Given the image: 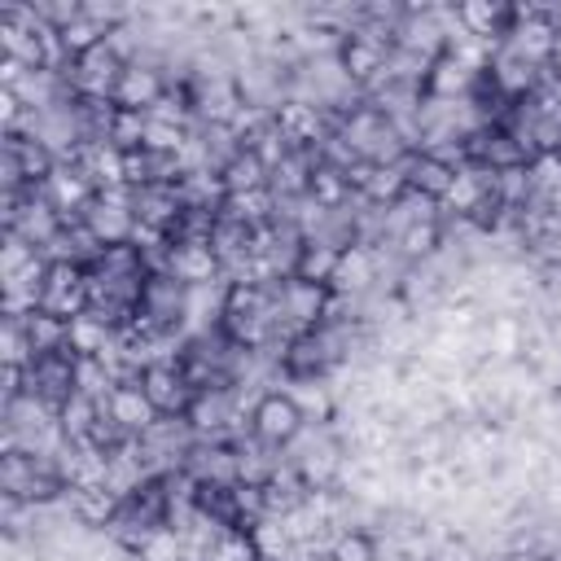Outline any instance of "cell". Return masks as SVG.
I'll return each mask as SVG.
<instances>
[{
  "label": "cell",
  "instance_id": "6da1fadb",
  "mask_svg": "<svg viewBox=\"0 0 561 561\" xmlns=\"http://www.w3.org/2000/svg\"><path fill=\"white\" fill-rule=\"evenodd\" d=\"M75 364H79V355H70V351L35 355L26 364V394H35L53 412H61V403L75 394Z\"/></svg>",
  "mask_w": 561,
  "mask_h": 561
},
{
  "label": "cell",
  "instance_id": "7a4b0ae2",
  "mask_svg": "<svg viewBox=\"0 0 561 561\" xmlns=\"http://www.w3.org/2000/svg\"><path fill=\"white\" fill-rule=\"evenodd\" d=\"M39 307L57 320H75L88 311V272L79 263H48V280H44V298Z\"/></svg>",
  "mask_w": 561,
  "mask_h": 561
},
{
  "label": "cell",
  "instance_id": "3957f363",
  "mask_svg": "<svg viewBox=\"0 0 561 561\" xmlns=\"http://www.w3.org/2000/svg\"><path fill=\"white\" fill-rule=\"evenodd\" d=\"M140 390H145V399L153 403L158 416H188V403L197 394L184 381L180 364H149V368H140Z\"/></svg>",
  "mask_w": 561,
  "mask_h": 561
},
{
  "label": "cell",
  "instance_id": "277c9868",
  "mask_svg": "<svg viewBox=\"0 0 561 561\" xmlns=\"http://www.w3.org/2000/svg\"><path fill=\"white\" fill-rule=\"evenodd\" d=\"M302 421H307V416L298 412V403H294L289 394H280V390L263 394V399L254 403V416H250V425H254L259 443H272V447L289 443V438L302 430Z\"/></svg>",
  "mask_w": 561,
  "mask_h": 561
},
{
  "label": "cell",
  "instance_id": "5b68a950",
  "mask_svg": "<svg viewBox=\"0 0 561 561\" xmlns=\"http://www.w3.org/2000/svg\"><path fill=\"white\" fill-rule=\"evenodd\" d=\"M83 224H88V232H92L101 245H123V241H131V232H136L131 206H118V202H105V197H92V206L83 210Z\"/></svg>",
  "mask_w": 561,
  "mask_h": 561
},
{
  "label": "cell",
  "instance_id": "8992f818",
  "mask_svg": "<svg viewBox=\"0 0 561 561\" xmlns=\"http://www.w3.org/2000/svg\"><path fill=\"white\" fill-rule=\"evenodd\" d=\"M105 412H110L123 430H131V434H145V430L158 421L153 403H149V399H145V390H140V373H136L131 381H123V386L105 399Z\"/></svg>",
  "mask_w": 561,
  "mask_h": 561
},
{
  "label": "cell",
  "instance_id": "52a82bcc",
  "mask_svg": "<svg viewBox=\"0 0 561 561\" xmlns=\"http://www.w3.org/2000/svg\"><path fill=\"white\" fill-rule=\"evenodd\" d=\"M403 175H408V188L430 197V202H443L451 180H456V167L434 158V153H416V158H403Z\"/></svg>",
  "mask_w": 561,
  "mask_h": 561
},
{
  "label": "cell",
  "instance_id": "ba28073f",
  "mask_svg": "<svg viewBox=\"0 0 561 561\" xmlns=\"http://www.w3.org/2000/svg\"><path fill=\"white\" fill-rule=\"evenodd\" d=\"M158 96H162V79H158V70H149V66H140V61H131V66L123 70L118 88H114V105H118V110H140V114H145Z\"/></svg>",
  "mask_w": 561,
  "mask_h": 561
},
{
  "label": "cell",
  "instance_id": "9c48e42d",
  "mask_svg": "<svg viewBox=\"0 0 561 561\" xmlns=\"http://www.w3.org/2000/svg\"><path fill=\"white\" fill-rule=\"evenodd\" d=\"M219 272V254L210 250V241H188V245H171V276L184 285H206Z\"/></svg>",
  "mask_w": 561,
  "mask_h": 561
},
{
  "label": "cell",
  "instance_id": "30bf717a",
  "mask_svg": "<svg viewBox=\"0 0 561 561\" xmlns=\"http://www.w3.org/2000/svg\"><path fill=\"white\" fill-rule=\"evenodd\" d=\"M276 131L289 140V149H298V145H307V140H320V105L298 101V96L280 101V110H276Z\"/></svg>",
  "mask_w": 561,
  "mask_h": 561
},
{
  "label": "cell",
  "instance_id": "8fae6325",
  "mask_svg": "<svg viewBox=\"0 0 561 561\" xmlns=\"http://www.w3.org/2000/svg\"><path fill=\"white\" fill-rule=\"evenodd\" d=\"M373 276H377V259H373V250L359 245V241H351V245H342V259H337V272H333L329 285H333L337 294H359Z\"/></svg>",
  "mask_w": 561,
  "mask_h": 561
},
{
  "label": "cell",
  "instance_id": "7c38bea8",
  "mask_svg": "<svg viewBox=\"0 0 561 561\" xmlns=\"http://www.w3.org/2000/svg\"><path fill=\"white\" fill-rule=\"evenodd\" d=\"M337 259H342V250L333 241H302L298 245V259H294V280L324 285V280H333Z\"/></svg>",
  "mask_w": 561,
  "mask_h": 561
},
{
  "label": "cell",
  "instance_id": "4fadbf2b",
  "mask_svg": "<svg viewBox=\"0 0 561 561\" xmlns=\"http://www.w3.org/2000/svg\"><path fill=\"white\" fill-rule=\"evenodd\" d=\"M66 495H70L75 522H83V526H105V522H114V513H118V504H123L110 486H70Z\"/></svg>",
  "mask_w": 561,
  "mask_h": 561
},
{
  "label": "cell",
  "instance_id": "5bb4252c",
  "mask_svg": "<svg viewBox=\"0 0 561 561\" xmlns=\"http://www.w3.org/2000/svg\"><path fill=\"white\" fill-rule=\"evenodd\" d=\"M469 83H473V70H465L451 53H443V57H434V61H430L425 92H430L434 101H451L456 92H469Z\"/></svg>",
  "mask_w": 561,
  "mask_h": 561
},
{
  "label": "cell",
  "instance_id": "9a60e30c",
  "mask_svg": "<svg viewBox=\"0 0 561 561\" xmlns=\"http://www.w3.org/2000/svg\"><path fill=\"white\" fill-rule=\"evenodd\" d=\"M219 180H224V188H228V197L232 193H254V188H267V180H272V171L250 153V149H241L232 162H224L219 167Z\"/></svg>",
  "mask_w": 561,
  "mask_h": 561
},
{
  "label": "cell",
  "instance_id": "2e32d148",
  "mask_svg": "<svg viewBox=\"0 0 561 561\" xmlns=\"http://www.w3.org/2000/svg\"><path fill=\"white\" fill-rule=\"evenodd\" d=\"M105 346H110V329H105L92 311H83V316L66 320V351H70V355L92 359V355H101Z\"/></svg>",
  "mask_w": 561,
  "mask_h": 561
},
{
  "label": "cell",
  "instance_id": "e0dca14e",
  "mask_svg": "<svg viewBox=\"0 0 561 561\" xmlns=\"http://www.w3.org/2000/svg\"><path fill=\"white\" fill-rule=\"evenodd\" d=\"M26 337H31V351L35 355H48V351H66V320L48 316L44 307H35L31 316H18Z\"/></svg>",
  "mask_w": 561,
  "mask_h": 561
},
{
  "label": "cell",
  "instance_id": "ac0fdd59",
  "mask_svg": "<svg viewBox=\"0 0 561 561\" xmlns=\"http://www.w3.org/2000/svg\"><path fill=\"white\" fill-rule=\"evenodd\" d=\"M96 412H101V403L75 390V394L61 403L57 425H61V434H66L70 443H88V434H92V425H96Z\"/></svg>",
  "mask_w": 561,
  "mask_h": 561
},
{
  "label": "cell",
  "instance_id": "d6986e66",
  "mask_svg": "<svg viewBox=\"0 0 561 561\" xmlns=\"http://www.w3.org/2000/svg\"><path fill=\"white\" fill-rule=\"evenodd\" d=\"M193 482H219V486H237V456L228 447H202L193 451Z\"/></svg>",
  "mask_w": 561,
  "mask_h": 561
},
{
  "label": "cell",
  "instance_id": "ffe728a7",
  "mask_svg": "<svg viewBox=\"0 0 561 561\" xmlns=\"http://www.w3.org/2000/svg\"><path fill=\"white\" fill-rule=\"evenodd\" d=\"M272 206H276V193L272 188H254V193H232L219 215H232L245 228H263V219L272 215Z\"/></svg>",
  "mask_w": 561,
  "mask_h": 561
},
{
  "label": "cell",
  "instance_id": "44dd1931",
  "mask_svg": "<svg viewBox=\"0 0 561 561\" xmlns=\"http://www.w3.org/2000/svg\"><path fill=\"white\" fill-rule=\"evenodd\" d=\"M486 193H491V188L482 184V171H469V167H465V171H456V180H451V188H447L443 202H447L456 215H473V210L486 202Z\"/></svg>",
  "mask_w": 561,
  "mask_h": 561
},
{
  "label": "cell",
  "instance_id": "7402d4cb",
  "mask_svg": "<svg viewBox=\"0 0 561 561\" xmlns=\"http://www.w3.org/2000/svg\"><path fill=\"white\" fill-rule=\"evenodd\" d=\"M456 18H460V26H465L473 39H495V26L508 18V9H500V4H491V0H473V4H460Z\"/></svg>",
  "mask_w": 561,
  "mask_h": 561
},
{
  "label": "cell",
  "instance_id": "603a6c76",
  "mask_svg": "<svg viewBox=\"0 0 561 561\" xmlns=\"http://www.w3.org/2000/svg\"><path fill=\"white\" fill-rule=\"evenodd\" d=\"M346 188H351V184H346V171H337V167H329V162H320V167L311 171V184H307L311 202H316V206H324V210L342 206Z\"/></svg>",
  "mask_w": 561,
  "mask_h": 561
},
{
  "label": "cell",
  "instance_id": "cb8c5ba5",
  "mask_svg": "<svg viewBox=\"0 0 561 561\" xmlns=\"http://www.w3.org/2000/svg\"><path fill=\"white\" fill-rule=\"evenodd\" d=\"M145 127H149V118L140 114V110H118L114 114V123H110V145L114 149H123V153H131V149H145Z\"/></svg>",
  "mask_w": 561,
  "mask_h": 561
},
{
  "label": "cell",
  "instance_id": "d4e9b609",
  "mask_svg": "<svg viewBox=\"0 0 561 561\" xmlns=\"http://www.w3.org/2000/svg\"><path fill=\"white\" fill-rule=\"evenodd\" d=\"M206 561H263V557H259L250 530H224L215 539V548L206 552Z\"/></svg>",
  "mask_w": 561,
  "mask_h": 561
},
{
  "label": "cell",
  "instance_id": "484cf974",
  "mask_svg": "<svg viewBox=\"0 0 561 561\" xmlns=\"http://www.w3.org/2000/svg\"><path fill=\"white\" fill-rule=\"evenodd\" d=\"M486 351H491L495 359H513V355L522 351V324L508 320V316L491 320V329H486Z\"/></svg>",
  "mask_w": 561,
  "mask_h": 561
},
{
  "label": "cell",
  "instance_id": "4316f807",
  "mask_svg": "<svg viewBox=\"0 0 561 561\" xmlns=\"http://www.w3.org/2000/svg\"><path fill=\"white\" fill-rule=\"evenodd\" d=\"M399 250L403 259H430L438 250V224H408L399 232Z\"/></svg>",
  "mask_w": 561,
  "mask_h": 561
},
{
  "label": "cell",
  "instance_id": "83f0119b",
  "mask_svg": "<svg viewBox=\"0 0 561 561\" xmlns=\"http://www.w3.org/2000/svg\"><path fill=\"white\" fill-rule=\"evenodd\" d=\"M140 561H184V539H180L175 530L158 526V530L145 539V548H140Z\"/></svg>",
  "mask_w": 561,
  "mask_h": 561
},
{
  "label": "cell",
  "instance_id": "f1b7e54d",
  "mask_svg": "<svg viewBox=\"0 0 561 561\" xmlns=\"http://www.w3.org/2000/svg\"><path fill=\"white\" fill-rule=\"evenodd\" d=\"M39 259V250L31 245V241H22L18 232H4V259H0V272L4 276H18L22 267H31Z\"/></svg>",
  "mask_w": 561,
  "mask_h": 561
},
{
  "label": "cell",
  "instance_id": "f546056e",
  "mask_svg": "<svg viewBox=\"0 0 561 561\" xmlns=\"http://www.w3.org/2000/svg\"><path fill=\"white\" fill-rule=\"evenodd\" d=\"M333 557L337 561H377V543L364 530H346V535H337Z\"/></svg>",
  "mask_w": 561,
  "mask_h": 561
},
{
  "label": "cell",
  "instance_id": "4dcf8cb0",
  "mask_svg": "<svg viewBox=\"0 0 561 561\" xmlns=\"http://www.w3.org/2000/svg\"><path fill=\"white\" fill-rule=\"evenodd\" d=\"M289 399L298 403L302 416H311V412H316V416H329V394H324L320 381H298V390H294Z\"/></svg>",
  "mask_w": 561,
  "mask_h": 561
},
{
  "label": "cell",
  "instance_id": "1f68e13d",
  "mask_svg": "<svg viewBox=\"0 0 561 561\" xmlns=\"http://www.w3.org/2000/svg\"><path fill=\"white\" fill-rule=\"evenodd\" d=\"M548 66H552V75L561 79V35H557V44H552V53H548Z\"/></svg>",
  "mask_w": 561,
  "mask_h": 561
},
{
  "label": "cell",
  "instance_id": "d6a6232c",
  "mask_svg": "<svg viewBox=\"0 0 561 561\" xmlns=\"http://www.w3.org/2000/svg\"><path fill=\"white\" fill-rule=\"evenodd\" d=\"M307 561H337V557H333V552H311Z\"/></svg>",
  "mask_w": 561,
  "mask_h": 561
}]
</instances>
